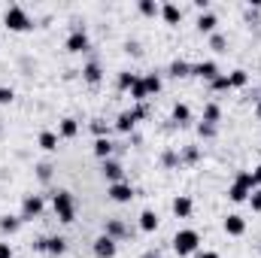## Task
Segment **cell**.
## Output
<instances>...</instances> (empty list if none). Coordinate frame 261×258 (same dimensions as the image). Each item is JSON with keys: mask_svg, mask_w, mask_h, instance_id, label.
I'll return each mask as SVG.
<instances>
[{"mask_svg": "<svg viewBox=\"0 0 261 258\" xmlns=\"http://www.w3.org/2000/svg\"><path fill=\"white\" fill-rule=\"evenodd\" d=\"M146 258H158V255H146Z\"/></svg>", "mask_w": 261, "mask_h": 258, "instance_id": "60d3db41", "label": "cell"}, {"mask_svg": "<svg viewBox=\"0 0 261 258\" xmlns=\"http://www.w3.org/2000/svg\"><path fill=\"white\" fill-rule=\"evenodd\" d=\"M258 252H261V246H258Z\"/></svg>", "mask_w": 261, "mask_h": 258, "instance_id": "7bdbcfd3", "label": "cell"}, {"mask_svg": "<svg viewBox=\"0 0 261 258\" xmlns=\"http://www.w3.org/2000/svg\"><path fill=\"white\" fill-rule=\"evenodd\" d=\"M107 234H110V237L116 240V237L122 234V225H116V222H110V225H107Z\"/></svg>", "mask_w": 261, "mask_h": 258, "instance_id": "d590c367", "label": "cell"}, {"mask_svg": "<svg viewBox=\"0 0 261 258\" xmlns=\"http://www.w3.org/2000/svg\"><path fill=\"white\" fill-rule=\"evenodd\" d=\"M18 222H21V219H12V216H3V219H0V231H6V234H12V231H18Z\"/></svg>", "mask_w": 261, "mask_h": 258, "instance_id": "f546056e", "label": "cell"}, {"mask_svg": "<svg viewBox=\"0 0 261 258\" xmlns=\"http://www.w3.org/2000/svg\"><path fill=\"white\" fill-rule=\"evenodd\" d=\"M170 73H173V76H192V64H186V61H173V64H170Z\"/></svg>", "mask_w": 261, "mask_h": 258, "instance_id": "4dcf8cb0", "label": "cell"}, {"mask_svg": "<svg viewBox=\"0 0 261 258\" xmlns=\"http://www.w3.org/2000/svg\"><path fill=\"white\" fill-rule=\"evenodd\" d=\"M107 194H110V200H116V203H130V200H134V189H130L128 183H113V186L107 189Z\"/></svg>", "mask_w": 261, "mask_h": 258, "instance_id": "277c9868", "label": "cell"}, {"mask_svg": "<svg viewBox=\"0 0 261 258\" xmlns=\"http://www.w3.org/2000/svg\"><path fill=\"white\" fill-rule=\"evenodd\" d=\"M197 246H200V234L195 228H182L173 234V252L176 255H192V252H197Z\"/></svg>", "mask_w": 261, "mask_h": 258, "instance_id": "6da1fadb", "label": "cell"}, {"mask_svg": "<svg viewBox=\"0 0 261 258\" xmlns=\"http://www.w3.org/2000/svg\"><path fill=\"white\" fill-rule=\"evenodd\" d=\"M94 255L97 258H113L116 255V240H113L110 234H100V237L94 240Z\"/></svg>", "mask_w": 261, "mask_h": 258, "instance_id": "5b68a950", "label": "cell"}, {"mask_svg": "<svg viewBox=\"0 0 261 258\" xmlns=\"http://www.w3.org/2000/svg\"><path fill=\"white\" fill-rule=\"evenodd\" d=\"M249 203H252V210H255V213H261V189H255V192L249 194Z\"/></svg>", "mask_w": 261, "mask_h": 258, "instance_id": "836d02e7", "label": "cell"}, {"mask_svg": "<svg viewBox=\"0 0 261 258\" xmlns=\"http://www.w3.org/2000/svg\"><path fill=\"white\" fill-rule=\"evenodd\" d=\"M79 134V122L76 119H61V128H58V137H64V140H70V137H76Z\"/></svg>", "mask_w": 261, "mask_h": 258, "instance_id": "e0dca14e", "label": "cell"}, {"mask_svg": "<svg viewBox=\"0 0 261 258\" xmlns=\"http://www.w3.org/2000/svg\"><path fill=\"white\" fill-rule=\"evenodd\" d=\"M110 152H113V143H110L107 137H97V140H94V155H97L100 161H107Z\"/></svg>", "mask_w": 261, "mask_h": 258, "instance_id": "9a60e30c", "label": "cell"}, {"mask_svg": "<svg viewBox=\"0 0 261 258\" xmlns=\"http://www.w3.org/2000/svg\"><path fill=\"white\" fill-rule=\"evenodd\" d=\"M197 258H219V252H197Z\"/></svg>", "mask_w": 261, "mask_h": 258, "instance_id": "ab89813d", "label": "cell"}, {"mask_svg": "<svg viewBox=\"0 0 261 258\" xmlns=\"http://www.w3.org/2000/svg\"><path fill=\"white\" fill-rule=\"evenodd\" d=\"M192 73L200 76V79H206V82H213V79L219 76V67H216V61H200V64L192 67Z\"/></svg>", "mask_w": 261, "mask_h": 258, "instance_id": "9c48e42d", "label": "cell"}, {"mask_svg": "<svg viewBox=\"0 0 261 258\" xmlns=\"http://www.w3.org/2000/svg\"><path fill=\"white\" fill-rule=\"evenodd\" d=\"M140 116H143V110H128V113H122V116H119V122H116V128L122 131V134H128V131L137 125V119H140Z\"/></svg>", "mask_w": 261, "mask_h": 258, "instance_id": "30bf717a", "label": "cell"}, {"mask_svg": "<svg viewBox=\"0 0 261 258\" xmlns=\"http://www.w3.org/2000/svg\"><path fill=\"white\" fill-rule=\"evenodd\" d=\"M210 46H213L216 52H225V37H222V34H213V37H210Z\"/></svg>", "mask_w": 261, "mask_h": 258, "instance_id": "d6a6232c", "label": "cell"}, {"mask_svg": "<svg viewBox=\"0 0 261 258\" xmlns=\"http://www.w3.org/2000/svg\"><path fill=\"white\" fill-rule=\"evenodd\" d=\"M246 231V219L243 216H237V213H231L228 219H225V234H231V237H240Z\"/></svg>", "mask_w": 261, "mask_h": 258, "instance_id": "ba28073f", "label": "cell"}, {"mask_svg": "<svg viewBox=\"0 0 261 258\" xmlns=\"http://www.w3.org/2000/svg\"><path fill=\"white\" fill-rule=\"evenodd\" d=\"M130 97H134V100H137V104H140V100H146V97H149V94H146V85H143V79H137V82H134V85H130Z\"/></svg>", "mask_w": 261, "mask_h": 258, "instance_id": "83f0119b", "label": "cell"}, {"mask_svg": "<svg viewBox=\"0 0 261 258\" xmlns=\"http://www.w3.org/2000/svg\"><path fill=\"white\" fill-rule=\"evenodd\" d=\"M219 116H222V110H219L216 104H206V107H203V122H206V125H216Z\"/></svg>", "mask_w": 261, "mask_h": 258, "instance_id": "cb8c5ba5", "label": "cell"}, {"mask_svg": "<svg viewBox=\"0 0 261 258\" xmlns=\"http://www.w3.org/2000/svg\"><path fill=\"white\" fill-rule=\"evenodd\" d=\"M88 49V34L85 31H73L67 37V52H85Z\"/></svg>", "mask_w": 261, "mask_h": 258, "instance_id": "52a82bcc", "label": "cell"}, {"mask_svg": "<svg viewBox=\"0 0 261 258\" xmlns=\"http://www.w3.org/2000/svg\"><path fill=\"white\" fill-rule=\"evenodd\" d=\"M234 183H240L243 189H249V192H255L258 186H255V176H252V170H243V173H237V179Z\"/></svg>", "mask_w": 261, "mask_h": 258, "instance_id": "d4e9b609", "label": "cell"}, {"mask_svg": "<svg viewBox=\"0 0 261 258\" xmlns=\"http://www.w3.org/2000/svg\"><path fill=\"white\" fill-rule=\"evenodd\" d=\"M64 249H67L64 237H49V240H46V252H49V255H64Z\"/></svg>", "mask_w": 261, "mask_h": 258, "instance_id": "ac0fdd59", "label": "cell"}, {"mask_svg": "<svg viewBox=\"0 0 261 258\" xmlns=\"http://www.w3.org/2000/svg\"><path fill=\"white\" fill-rule=\"evenodd\" d=\"M43 213V197L40 194H28L24 203H21V219H34Z\"/></svg>", "mask_w": 261, "mask_h": 258, "instance_id": "8992f818", "label": "cell"}, {"mask_svg": "<svg viewBox=\"0 0 261 258\" xmlns=\"http://www.w3.org/2000/svg\"><path fill=\"white\" fill-rule=\"evenodd\" d=\"M197 131H200V137H213V134H216V128H213V125H206V122H203Z\"/></svg>", "mask_w": 261, "mask_h": 258, "instance_id": "8d00e7d4", "label": "cell"}, {"mask_svg": "<svg viewBox=\"0 0 261 258\" xmlns=\"http://www.w3.org/2000/svg\"><path fill=\"white\" fill-rule=\"evenodd\" d=\"M216 24H219V21H216L213 12H200V18H197V31H200V34H213Z\"/></svg>", "mask_w": 261, "mask_h": 258, "instance_id": "5bb4252c", "label": "cell"}, {"mask_svg": "<svg viewBox=\"0 0 261 258\" xmlns=\"http://www.w3.org/2000/svg\"><path fill=\"white\" fill-rule=\"evenodd\" d=\"M252 176H255V186H261V164L255 167V170H252Z\"/></svg>", "mask_w": 261, "mask_h": 258, "instance_id": "f35d334b", "label": "cell"}, {"mask_svg": "<svg viewBox=\"0 0 261 258\" xmlns=\"http://www.w3.org/2000/svg\"><path fill=\"white\" fill-rule=\"evenodd\" d=\"M249 189H243V186H240V183H234V186H231V189H228V197H231V200H234V203H243V200H249Z\"/></svg>", "mask_w": 261, "mask_h": 258, "instance_id": "d6986e66", "label": "cell"}, {"mask_svg": "<svg viewBox=\"0 0 261 258\" xmlns=\"http://www.w3.org/2000/svg\"><path fill=\"white\" fill-rule=\"evenodd\" d=\"M40 149H46V152L58 149V134H52V131H43V134H40Z\"/></svg>", "mask_w": 261, "mask_h": 258, "instance_id": "ffe728a7", "label": "cell"}, {"mask_svg": "<svg viewBox=\"0 0 261 258\" xmlns=\"http://www.w3.org/2000/svg\"><path fill=\"white\" fill-rule=\"evenodd\" d=\"M228 79H231V88H243V85L249 82L246 70H234V73H228Z\"/></svg>", "mask_w": 261, "mask_h": 258, "instance_id": "484cf974", "label": "cell"}, {"mask_svg": "<svg viewBox=\"0 0 261 258\" xmlns=\"http://www.w3.org/2000/svg\"><path fill=\"white\" fill-rule=\"evenodd\" d=\"M134 82H137V76H134V73H122V76H119V88H122V91H125V88H130Z\"/></svg>", "mask_w": 261, "mask_h": 258, "instance_id": "1f68e13d", "label": "cell"}, {"mask_svg": "<svg viewBox=\"0 0 261 258\" xmlns=\"http://www.w3.org/2000/svg\"><path fill=\"white\" fill-rule=\"evenodd\" d=\"M210 88H213V91H231V79H228V73H219V76L210 82Z\"/></svg>", "mask_w": 261, "mask_h": 258, "instance_id": "603a6c76", "label": "cell"}, {"mask_svg": "<svg viewBox=\"0 0 261 258\" xmlns=\"http://www.w3.org/2000/svg\"><path fill=\"white\" fill-rule=\"evenodd\" d=\"M12 97H15L12 88H0V104H12Z\"/></svg>", "mask_w": 261, "mask_h": 258, "instance_id": "e575fe53", "label": "cell"}, {"mask_svg": "<svg viewBox=\"0 0 261 258\" xmlns=\"http://www.w3.org/2000/svg\"><path fill=\"white\" fill-rule=\"evenodd\" d=\"M161 18H164L167 24H179V21H182V9H179L176 3H164V6H161Z\"/></svg>", "mask_w": 261, "mask_h": 258, "instance_id": "8fae6325", "label": "cell"}, {"mask_svg": "<svg viewBox=\"0 0 261 258\" xmlns=\"http://www.w3.org/2000/svg\"><path fill=\"white\" fill-rule=\"evenodd\" d=\"M122 173H125V170H122L119 161H110V158L103 161V176H107L110 183H122Z\"/></svg>", "mask_w": 261, "mask_h": 258, "instance_id": "4fadbf2b", "label": "cell"}, {"mask_svg": "<svg viewBox=\"0 0 261 258\" xmlns=\"http://www.w3.org/2000/svg\"><path fill=\"white\" fill-rule=\"evenodd\" d=\"M52 207H55V213H58V219H61L64 225H70V222L76 219V203H73V194L70 192H55Z\"/></svg>", "mask_w": 261, "mask_h": 258, "instance_id": "7a4b0ae2", "label": "cell"}, {"mask_svg": "<svg viewBox=\"0 0 261 258\" xmlns=\"http://www.w3.org/2000/svg\"><path fill=\"white\" fill-rule=\"evenodd\" d=\"M140 228H143L146 234L155 231V228H158V216H155L152 210H143V213H140Z\"/></svg>", "mask_w": 261, "mask_h": 258, "instance_id": "2e32d148", "label": "cell"}, {"mask_svg": "<svg viewBox=\"0 0 261 258\" xmlns=\"http://www.w3.org/2000/svg\"><path fill=\"white\" fill-rule=\"evenodd\" d=\"M143 85H146V94H158V91H161V79H158L155 73L143 76Z\"/></svg>", "mask_w": 261, "mask_h": 258, "instance_id": "7402d4cb", "label": "cell"}, {"mask_svg": "<svg viewBox=\"0 0 261 258\" xmlns=\"http://www.w3.org/2000/svg\"><path fill=\"white\" fill-rule=\"evenodd\" d=\"M140 12L143 15H161V6L155 0H140Z\"/></svg>", "mask_w": 261, "mask_h": 258, "instance_id": "4316f807", "label": "cell"}, {"mask_svg": "<svg viewBox=\"0 0 261 258\" xmlns=\"http://www.w3.org/2000/svg\"><path fill=\"white\" fill-rule=\"evenodd\" d=\"M0 258H12V246L9 243H0Z\"/></svg>", "mask_w": 261, "mask_h": 258, "instance_id": "74e56055", "label": "cell"}, {"mask_svg": "<svg viewBox=\"0 0 261 258\" xmlns=\"http://www.w3.org/2000/svg\"><path fill=\"white\" fill-rule=\"evenodd\" d=\"M258 116H261V104H258Z\"/></svg>", "mask_w": 261, "mask_h": 258, "instance_id": "b9f144b4", "label": "cell"}, {"mask_svg": "<svg viewBox=\"0 0 261 258\" xmlns=\"http://www.w3.org/2000/svg\"><path fill=\"white\" fill-rule=\"evenodd\" d=\"M173 213H176L179 219H189V216H192V197H189V194H176V200H173Z\"/></svg>", "mask_w": 261, "mask_h": 258, "instance_id": "7c38bea8", "label": "cell"}, {"mask_svg": "<svg viewBox=\"0 0 261 258\" xmlns=\"http://www.w3.org/2000/svg\"><path fill=\"white\" fill-rule=\"evenodd\" d=\"M82 73H85V82H91V85H97V82H100V76H103V73H100V67L94 64V61H91V64H85Z\"/></svg>", "mask_w": 261, "mask_h": 258, "instance_id": "44dd1931", "label": "cell"}, {"mask_svg": "<svg viewBox=\"0 0 261 258\" xmlns=\"http://www.w3.org/2000/svg\"><path fill=\"white\" fill-rule=\"evenodd\" d=\"M3 24H6L9 31L21 34V31H28V28H31V18H28V12H24L21 6H9V9H6V15H3Z\"/></svg>", "mask_w": 261, "mask_h": 258, "instance_id": "3957f363", "label": "cell"}, {"mask_svg": "<svg viewBox=\"0 0 261 258\" xmlns=\"http://www.w3.org/2000/svg\"><path fill=\"white\" fill-rule=\"evenodd\" d=\"M173 119H176V122H189V119H192V110H189L186 104H176V107H173Z\"/></svg>", "mask_w": 261, "mask_h": 258, "instance_id": "f1b7e54d", "label": "cell"}]
</instances>
